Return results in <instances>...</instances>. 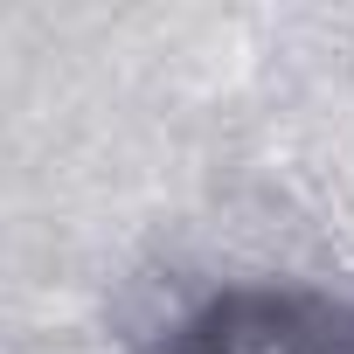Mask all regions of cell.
<instances>
[{
	"instance_id": "cell-1",
	"label": "cell",
	"mask_w": 354,
	"mask_h": 354,
	"mask_svg": "<svg viewBox=\"0 0 354 354\" xmlns=\"http://www.w3.org/2000/svg\"><path fill=\"white\" fill-rule=\"evenodd\" d=\"M216 354H354V319L347 313H313V306H250L243 313H216V333H209Z\"/></svg>"
}]
</instances>
